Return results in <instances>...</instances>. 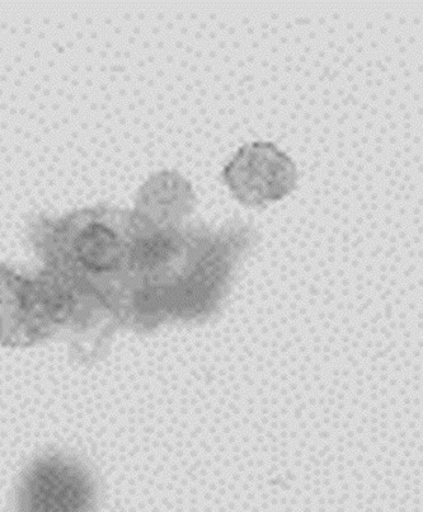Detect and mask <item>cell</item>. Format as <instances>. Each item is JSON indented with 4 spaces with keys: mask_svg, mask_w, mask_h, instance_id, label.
<instances>
[{
    "mask_svg": "<svg viewBox=\"0 0 423 512\" xmlns=\"http://www.w3.org/2000/svg\"><path fill=\"white\" fill-rule=\"evenodd\" d=\"M93 502L86 474L54 459L40 463L28 476L20 512H92Z\"/></svg>",
    "mask_w": 423,
    "mask_h": 512,
    "instance_id": "3957f363",
    "label": "cell"
},
{
    "mask_svg": "<svg viewBox=\"0 0 423 512\" xmlns=\"http://www.w3.org/2000/svg\"><path fill=\"white\" fill-rule=\"evenodd\" d=\"M232 195L247 208H258L289 196L298 185V168L274 143L243 145L222 173Z\"/></svg>",
    "mask_w": 423,
    "mask_h": 512,
    "instance_id": "7a4b0ae2",
    "label": "cell"
},
{
    "mask_svg": "<svg viewBox=\"0 0 423 512\" xmlns=\"http://www.w3.org/2000/svg\"><path fill=\"white\" fill-rule=\"evenodd\" d=\"M136 200V218L158 228L173 224L194 209L195 196L190 183L175 172H162L145 183Z\"/></svg>",
    "mask_w": 423,
    "mask_h": 512,
    "instance_id": "277c9868",
    "label": "cell"
},
{
    "mask_svg": "<svg viewBox=\"0 0 423 512\" xmlns=\"http://www.w3.org/2000/svg\"><path fill=\"white\" fill-rule=\"evenodd\" d=\"M32 228L47 246L67 253L83 269L102 274L128 261L134 219L124 211L91 208L39 220Z\"/></svg>",
    "mask_w": 423,
    "mask_h": 512,
    "instance_id": "6da1fadb",
    "label": "cell"
}]
</instances>
